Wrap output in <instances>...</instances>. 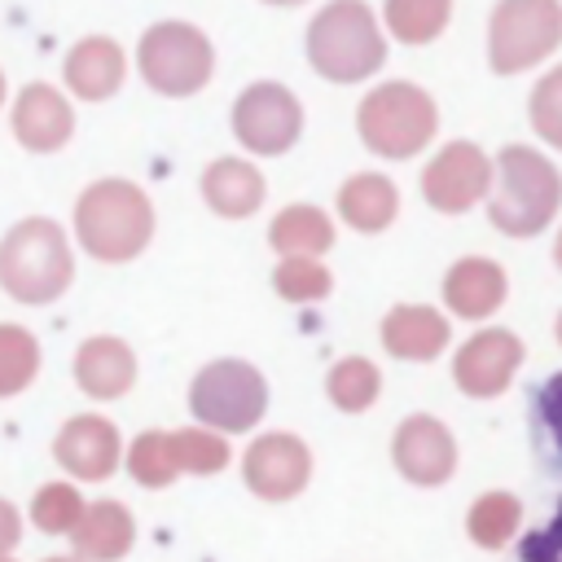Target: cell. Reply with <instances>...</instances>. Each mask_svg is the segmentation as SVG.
Instances as JSON below:
<instances>
[{"instance_id": "cell-1", "label": "cell", "mask_w": 562, "mask_h": 562, "mask_svg": "<svg viewBox=\"0 0 562 562\" xmlns=\"http://www.w3.org/2000/svg\"><path fill=\"white\" fill-rule=\"evenodd\" d=\"M75 233L92 259H136L154 237V206L132 180H97L75 202Z\"/></svg>"}, {"instance_id": "cell-2", "label": "cell", "mask_w": 562, "mask_h": 562, "mask_svg": "<svg viewBox=\"0 0 562 562\" xmlns=\"http://www.w3.org/2000/svg\"><path fill=\"white\" fill-rule=\"evenodd\" d=\"M562 206L558 167L527 145H509L496 158V193L487 202V220L509 237H536Z\"/></svg>"}, {"instance_id": "cell-3", "label": "cell", "mask_w": 562, "mask_h": 562, "mask_svg": "<svg viewBox=\"0 0 562 562\" xmlns=\"http://www.w3.org/2000/svg\"><path fill=\"white\" fill-rule=\"evenodd\" d=\"M307 61L334 83L369 79L386 61V40L373 9L364 0H329L307 22Z\"/></svg>"}, {"instance_id": "cell-4", "label": "cell", "mask_w": 562, "mask_h": 562, "mask_svg": "<svg viewBox=\"0 0 562 562\" xmlns=\"http://www.w3.org/2000/svg\"><path fill=\"white\" fill-rule=\"evenodd\" d=\"M75 277V259L66 233L53 220H22L0 241V285L18 303H53L66 294Z\"/></svg>"}, {"instance_id": "cell-5", "label": "cell", "mask_w": 562, "mask_h": 562, "mask_svg": "<svg viewBox=\"0 0 562 562\" xmlns=\"http://www.w3.org/2000/svg\"><path fill=\"white\" fill-rule=\"evenodd\" d=\"M360 140L382 154V158H413L422 145H430L435 127H439V110L430 101V92H422L417 83H378L364 101H360Z\"/></svg>"}, {"instance_id": "cell-6", "label": "cell", "mask_w": 562, "mask_h": 562, "mask_svg": "<svg viewBox=\"0 0 562 562\" xmlns=\"http://www.w3.org/2000/svg\"><path fill=\"white\" fill-rule=\"evenodd\" d=\"M562 44L558 0H501L487 22V61L496 75H518Z\"/></svg>"}, {"instance_id": "cell-7", "label": "cell", "mask_w": 562, "mask_h": 562, "mask_svg": "<svg viewBox=\"0 0 562 562\" xmlns=\"http://www.w3.org/2000/svg\"><path fill=\"white\" fill-rule=\"evenodd\" d=\"M189 408L206 430H250L268 408V382L246 360H215L189 386Z\"/></svg>"}, {"instance_id": "cell-8", "label": "cell", "mask_w": 562, "mask_h": 562, "mask_svg": "<svg viewBox=\"0 0 562 562\" xmlns=\"http://www.w3.org/2000/svg\"><path fill=\"white\" fill-rule=\"evenodd\" d=\"M215 53L206 35L189 22H158L140 40V75L149 88L167 97H189L211 79Z\"/></svg>"}, {"instance_id": "cell-9", "label": "cell", "mask_w": 562, "mask_h": 562, "mask_svg": "<svg viewBox=\"0 0 562 562\" xmlns=\"http://www.w3.org/2000/svg\"><path fill=\"white\" fill-rule=\"evenodd\" d=\"M233 132L250 154H285L303 132V110L281 83H250L233 105Z\"/></svg>"}, {"instance_id": "cell-10", "label": "cell", "mask_w": 562, "mask_h": 562, "mask_svg": "<svg viewBox=\"0 0 562 562\" xmlns=\"http://www.w3.org/2000/svg\"><path fill=\"white\" fill-rule=\"evenodd\" d=\"M487 189H492V158L470 140L443 145L422 171V198L443 215L470 211L474 202L487 198Z\"/></svg>"}, {"instance_id": "cell-11", "label": "cell", "mask_w": 562, "mask_h": 562, "mask_svg": "<svg viewBox=\"0 0 562 562\" xmlns=\"http://www.w3.org/2000/svg\"><path fill=\"white\" fill-rule=\"evenodd\" d=\"M241 479L263 501H290L312 479V452L299 435H285V430L259 435L241 457Z\"/></svg>"}, {"instance_id": "cell-12", "label": "cell", "mask_w": 562, "mask_h": 562, "mask_svg": "<svg viewBox=\"0 0 562 562\" xmlns=\"http://www.w3.org/2000/svg\"><path fill=\"white\" fill-rule=\"evenodd\" d=\"M518 364H522L518 334H509V329H479L474 338L461 342V351L452 360V382L465 395L487 400V395H501L514 382Z\"/></svg>"}, {"instance_id": "cell-13", "label": "cell", "mask_w": 562, "mask_h": 562, "mask_svg": "<svg viewBox=\"0 0 562 562\" xmlns=\"http://www.w3.org/2000/svg\"><path fill=\"white\" fill-rule=\"evenodd\" d=\"M391 457H395V470L408 483H422V487H439L457 470V443H452L448 426L426 417V413H413V417L400 422Z\"/></svg>"}, {"instance_id": "cell-14", "label": "cell", "mask_w": 562, "mask_h": 562, "mask_svg": "<svg viewBox=\"0 0 562 562\" xmlns=\"http://www.w3.org/2000/svg\"><path fill=\"white\" fill-rule=\"evenodd\" d=\"M53 457L66 474L75 479H88V483H101L119 470V457H123V443H119V430L114 422L97 417V413H79L61 426V435L53 439Z\"/></svg>"}, {"instance_id": "cell-15", "label": "cell", "mask_w": 562, "mask_h": 562, "mask_svg": "<svg viewBox=\"0 0 562 562\" xmlns=\"http://www.w3.org/2000/svg\"><path fill=\"white\" fill-rule=\"evenodd\" d=\"M66 536H70L79 562H119L136 540V522H132L127 505L92 501V505H83V514L75 518V527Z\"/></svg>"}, {"instance_id": "cell-16", "label": "cell", "mask_w": 562, "mask_h": 562, "mask_svg": "<svg viewBox=\"0 0 562 562\" xmlns=\"http://www.w3.org/2000/svg\"><path fill=\"white\" fill-rule=\"evenodd\" d=\"M75 382L79 391H88L92 400H119L132 382H136V356L123 338H88L75 351Z\"/></svg>"}, {"instance_id": "cell-17", "label": "cell", "mask_w": 562, "mask_h": 562, "mask_svg": "<svg viewBox=\"0 0 562 562\" xmlns=\"http://www.w3.org/2000/svg\"><path fill=\"white\" fill-rule=\"evenodd\" d=\"M443 303L465 316V321H483L505 303V268L492 259H457L443 277Z\"/></svg>"}, {"instance_id": "cell-18", "label": "cell", "mask_w": 562, "mask_h": 562, "mask_svg": "<svg viewBox=\"0 0 562 562\" xmlns=\"http://www.w3.org/2000/svg\"><path fill=\"white\" fill-rule=\"evenodd\" d=\"M13 132H18V140H22L26 149L48 154V149H61V145L70 140L75 114H70V105H66L53 88L35 83V88H26V92L18 97V105H13Z\"/></svg>"}, {"instance_id": "cell-19", "label": "cell", "mask_w": 562, "mask_h": 562, "mask_svg": "<svg viewBox=\"0 0 562 562\" xmlns=\"http://www.w3.org/2000/svg\"><path fill=\"white\" fill-rule=\"evenodd\" d=\"M382 342L400 360H435L448 347V321L435 307L400 303L382 321Z\"/></svg>"}, {"instance_id": "cell-20", "label": "cell", "mask_w": 562, "mask_h": 562, "mask_svg": "<svg viewBox=\"0 0 562 562\" xmlns=\"http://www.w3.org/2000/svg\"><path fill=\"white\" fill-rule=\"evenodd\" d=\"M202 198L211 202V211H220L224 220H241L255 215L263 202V176L241 162V158H215L202 171Z\"/></svg>"}, {"instance_id": "cell-21", "label": "cell", "mask_w": 562, "mask_h": 562, "mask_svg": "<svg viewBox=\"0 0 562 562\" xmlns=\"http://www.w3.org/2000/svg\"><path fill=\"white\" fill-rule=\"evenodd\" d=\"M338 211H342V220H347L351 228H360V233H382V228L395 220V211H400V193H395V184H391L386 176L360 171V176H351V180L338 189Z\"/></svg>"}, {"instance_id": "cell-22", "label": "cell", "mask_w": 562, "mask_h": 562, "mask_svg": "<svg viewBox=\"0 0 562 562\" xmlns=\"http://www.w3.org/2000/svg\"><path fill=\"white\" fill-rule=\"evenodd\" d=\"M66 79H70V88H75L79 97L101 101V97H110V92L123 83V53H119L110 40H88V44H79V48L70 53Z\"/></svg>"}, {"instance_id": "cell-23", "label": "cell", "mask_w": 562, "mask_h": 562, "mask_svg": "<svg viewBox=\"0 0 562 562\" xmlns=\"http://www.w3.org/2000/svg\"><path fill=\"white\" fill-rule=\"evenodd\" d=\"M268 241L277 255H321L334 246V224L325 211L316 206H285L272 224H268Z\"/></svg>"}, {"instance_id": "cell-24", "label": "cell", "mask_w": 562, "mask_h": 562, "mask_svg": "<svg viewBox=\"0 0 562 562\" xmlns=\"http://www.w3.org/2000/svg\"><path fill=\"white\" fill-rule=\"evenodd\" d=\"M386 31L404 44H430L452 18V0H386Z\"/></svg>"}, {"instance_id": "cell-25", "label": "cell", "mask_w": 562, "mask_h": 562, "mask_svg": "<svg viewBox=\"0 0 562 562\" xmlns=\"http://www.w3.org/2000/svg\"><path fill=\"white\" fill-rule=\"evenodd\" d=\"M518 522H522V505H518V496H509V492H483V496L470 505V518H465L470 540L483 544V549L509 544L514 531H518Z\"/></svg>"}, {"instance_id": "cell-26", "label": "cell", "mask_w": 562, "mask_h": 562, "mask_svg": "<svg viewBox=\"0 0 562 562\" xmlns=\"http://www.w3.org/2000/svg\"><path fill=\"white\" fill-rule=\"evenodd\" d=\"M325 391H329V400H334L342 413H364V408L378 400V391H382V373H378L373 360L347 356V360H338V364L329 369Z\"/></svg>"}, {"instance_id": "cell-27", "label": "cell", "mask_w": 562, "mask_h": 562, "mask_svg": "<svg viewBox=\"0 0 562 562\" xmlns=\"http://www.w3.org/2000/svg\"><path fill=\"white\" fill-rule=\"evenodd\" d=\"M40 373V342L22 325H0V400L18 395Z\"/></svg>"}, {"instance_id": "cell-28", "label": "cell", "mask_w": 562, "mask_h": 562, "mask_svg": "<svg viewBox=\"0 0 562 562\" xmlns=\"http://www.w3.org/2000/svg\"><path fill=\"white\" fill-rule=\"evenodd\" d=\"M171 435V457L180 474H220L228 465V443L206 430V426H184V430H167Z\"/></svg>"}, {"instance_id": "cell-29", "label": "cell", "mask_w": 562, "mask_h": 562, "mask_svg": "<svg viewBox=\"0 0 562 562\" xmlns=\"http://www.w3.org/2000/svg\"><path fill=\"white\" fill-rule=\"evenodd\" d=\"M127 470L140 487H167L180 470H176V457H171V435L167 430H145L132 439L127 448Z\"/></svg>"}, {"instance_id": "cell-30", "label": "cell", "mask_w": 562, "mask_h": 562, "mask_svg": "<svg viewBox=\"0 0 562 562\" xmlns=\"http://www.w3.org/2000/svg\"><path fill=\"white\" fill-rule=\"evenodd\" d=\"M329 268L316 259V255H285L272 272V285L281 299L290 303H312V299H325L329 294Z\"/></svg>"}, {"instance_id": "cell-31", "label": "cell", "mask_w": 562, "mask_h": 562, "mask_svg": "<svg viewBox=\"0 0 562 562\" xmlns=\"http://www.w3.org/2000/svg\"><path fill=\"white\" fill-rule=\"evenodd\" d=\"M79 514H83V496L70 483H44L35 492V501H31V518L48 536H66Z\"/></svg>"}, {"instance_id": "cell-32", "label": "cell", "mask_w": 562, "mask_h": 562, "mask_svg": "<svg viewBox=\"0 0 562 562\" xmlns=\"http://www.w3.org/2000/svg\"><path fill=\"white\" fill-rule=\"evenodd\" d=\"M531 127L562 149V66L549 70L531 92Z\"/></svg>"}, {"instance_id": "cell-33", "label": "cell", "mask_w": 562, "mask_h": 562, "mask_svg": "<svg viewBox=\"0 0 562 562\" xmlns=\"http://www.w3.org/2000/svg\"><path fill=\"white\" fill-rule=\"evenodd\" d=\"M536 422H540L544 439L553 443V452L562 457V373L540 382V391H536Z\"/></svg>"}, {"instance_id": "cell-34", "label": "cell", "mask_w": 562, "mask_h": 562, "mask_svg": "<svg viewBox=\"0 0 562 562\" xmlns=\"http://www.w3.org/2000/svg\"><path fill=\"white\" fill-rule=\"evenodd\" d=\"M518 562H562V505L553 509V518L540 531H531L518 544Z\"/></svg>"}, {"instance_id": "cell-35", "label": "cell", "mask_w": 562, "mask_h": 562, "mask_svg": "<svg viewBox=\"0 0 562 562\" xmlns=\"http://www.w3.org/2000/svg\"><path fill=\"white\" fill-rule=\"evenodd\" d=\"M22 540V518L9 501H0V558H9V549Z\"/></svg>"}, {"instance_id": "cell-36", "label": "cell", "mask_w": 562, "mask_h": 562, "mask_svg": "<svg viewBox=\"0 0 562 562\" xmlns=\"http://www.w3.org/2000/svg\"><path fill=\"white\" fill-rule=\"evenodd\" d=\"M553 259H558V268H562V233H558V246H553Z\"/></svg>"}, {"instance_id": "cell-37", "label": "cell", "mask_w": 562, "mask_h": 562, "mask_svg": "<svg viewBox=\"0 0 562 562\" xmlns=\"http://www.w3.org/2000/svg\"><path fill=\"white\" fill-rule=\"evenodd\" d=\"M268 4H303V0H268Z\"/></svg>"}, {"instance_id": "cell-38", "label": "cell", "mask_w": 562, "mask_h": 562, "mask_svg": "<svg viewBox=\"0 0 562 562\" xmlns=\"http://www.w3.org/2000/svg\"><path fill=\"white\" fill-rule=\"evenodd\" d=\"M48 562H79V558H48Z\"/></svg>"}, {"instance_id": "cell-39", "label": "cell", "mask_w": 562, "mask_h": 562, "mask_svg": "<svg viewBox=\"0 0 562 562\" xmlns=\"http://www.w3.org/2000/svg\"><path fill=\"white\" fill-rule=\"evenodd\" d=\"M553 329H558V342H562V316H558V325H553Z\"/></svg>"}, {"instance_id": "cell-40", "label": "cell", "mask_w": 562, "mask_h": 562, "mask_svg": "<svg viewBox=\"0 0 562 562\" xmlns=\"http://www.w3.org/2000/svg\"><path fill=\"white\" fill-rule=\"evenodd\" d=\"M0 97H4V83H0Z\"/></svg>"}, {"instance_id": "cell-41", "label": "cell", "mask_w": 562, "mask_h": 562, "mask_svg": "<svg viewBox=\"0 0 562 562\" xmlns=\"http://www.w3.org/2000/svg\"><path fill=\"white\" fill-rule=\"evenodd\" d=\"M0 562H4V558H0Z\"/></svg>"}]
</instances>
